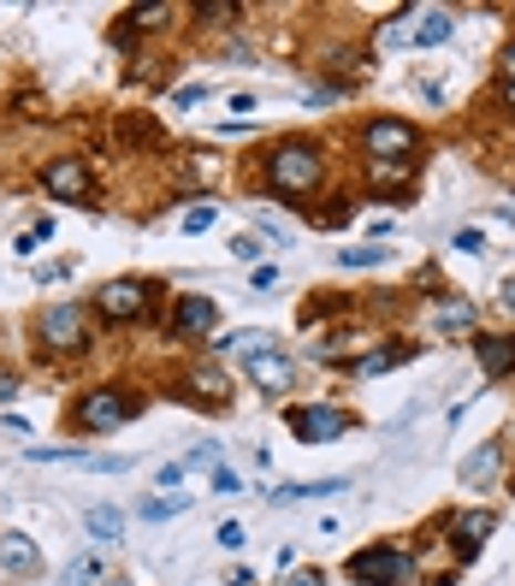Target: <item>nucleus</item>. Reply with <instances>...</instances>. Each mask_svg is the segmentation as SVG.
Here are the masks:
<instances>
[{"label": "nucleus", "mask_w": 515, "mask_h": 586, "mask_svg": "<svg viewBox=\"0 0 515 586\" xmlns=\"http://www.w3.org/2000/svg\"><path fill=\"white\" fill-rule=\"evenodd\" d=\"M261 189L279 202H308L315 189L332 178V154H326L315 136H279V143L261 148Z\"/></svg>", "instance_id": "obj_1"}, {"label": "nucleus", "mask_w": 515, "mask_h": 586, "mask_svg": "<svg viewBox=\"0 0 515 586\" xmlns=\"http://www.w3.org/2000/svg\"><path fill=\"white\" fill-rule=\"evenodd\" d=\"M356 143L373 166H415V154L426 148V136L415 119H391V113H373L362 119V131H356Z\"/></svg>", "instance_id": "obj_2"}, {"label": "nucleus", "mask_w": 515, "mask_h": 586, "mask_svg": "<svg viewBox=\"0 0 515 586\" xmlns=\"http://www.w3.org/2000/svg\"><path fill=\"white\" fill-rule=\"evenodd\" d=\"M143 391L136 385H95L83 391L78 409H72V426L78 433H119V426H131L136 415H143Z\"/></svg>", "instance_id": "obj_3"}, {"label": "nucleus", "mask_w": 515, "mask_h": 586, "mask_svg": "<svg viewBox=\"0 0 515 586\" xmlns=\"http://www.w3.org/2000/svg\"><path fill=\"white\" fill-rule=\"evenodd\" d=\"M37 343L54 361H72V356H90L95 350V326H90V308L83 302H54L37 315Z\"/></svg>", "instance_id": "obj_4"}, {"label": "nucleus", "mask_w": 515, "mask_h": 586, "mask_svg": "<svg viewBox=\"0 0 515 586\" xmlns=\"http://www.w3.org/2000/svg\"><path fill=\"white\" fill-rule=\"evenodd\" d=\"M172 391H178V398L184 403H190V409H202V415H226V409L237 403V385H231V368H226V361H190V368H184L178 373V385H172Z\"/></svg>", "instance_id": "obj_5"}, {"label": "nucleus", "mask_w": 515, "mask_h": 586, "mask_svg": "<svg viewBox=\"0 0 515 586\" xmlns=\"http://www.w3.org/2000/svg\"><path fill=\"white\" fill-rule=\"evenodd\" d=\"M343 575H350L356 586H403L409 575H415V551L398 545V539L368 545V551H356V557L343 563Z\"/></svg>", "instance_id": "obj_6"}, {"label": "nucleus", "mask_w": 515, "mask_h": 586, "mask_svg": "<svg viewBox=\"0 0 515 586\" xmlns=\"http://www.w3.org/2000/svg\"><path fill=\"white\" fill-rule=\"evenodd\" d=\"M154 297H161V285H148V279H107V285H95L90 308L107 326H131V320H148Z\"/></svg>", "instance_id": "obj_7"}, {"label": "nucleus", "mask_w": 515, "mask_h": 586, "mask_svg": "<svg viewBox=\"0 0 515 586\" xmlns=\"http://www.w3.org/2000/svg\"><path fill=\"white\" fill-rule=\"evenodd\" d=\"M456 37V12H444V7H415V12H398L391 19V30H380V42L385 48H439V42H451Z\"/></svg>", "instance_id": "obj_8"}, {"label": "nucleus", "mask_w": 515, "mask_h": 586, "mask_svg": "<svg viewBox=\"0 0 515 586\" xmlns=\"http://www.w3.org/2000/svg\"><path fill=\"white\" fill-rule=\"evenodd\" d=\"M285 421H290V433H297L302 444H332V439H343L356 426V415L343 403H297Z\"/></svg>", "instance_id": "obj_9"}, {"label": "nucleus", "mask_w": 515, "mask_h": 586, "mask_svg": "<svg viewBox=\"0 0 515 586\" xmlns=\"http://www.w3.org/2000/svg\"><path fill=\"white\" fill-rule=\"evenodd\" d=\"M219 326V302L214 297H172L166 302V332L178 343H196Z\"/></svg>", "instance_id": "obj_10"}, {"label": "nucleus", "mask_w": 515, "mask_h": 586, "mask_svg": "<svg viewBox=\"0 0 515 586\" xmlns=\"http://www.w3.org/2000/svg\"><path fill=\"white\" fill-rule=\"evenodd\" d=\"M368 350H373V326L350 320V326H332V332L315 343V361H320V368H356Z\"/></svg>", "instance_id": "obj_11"}, {"label": "nucleus", "mask_w": 515, "mask_h": 586, "mask_svg": "<svg viewBox=\"0 0 515 586\" xmlns=\"http://www.w3.org/2000/svg\"><path fill=\"white\" fill-rule=\"evenodd\" d=\"M42 189L54 202H90L95 196V172H90V161H78V154H60V161L42 166Z\"/></svg>", "instance_id": "obj_12"}, {"label": "nucleus", "mask_w": 515, "mask_h": 586, "mask_svg": "<svg viewBox=\"0 0 515 586\" xmlns=\"http://www.w3.org/2000/svg\"><path fill=\"white\" fill-rule=\"evenodd\" d=\"M444 533H451L456 563H474L480 545L497 533V510H462V515H451V522H444Z\"/></svg>", "instance_id": "obj_13"}, {"label": "nucleus", "mask_w": 515, "mask_h": 586, "mask_svg": "<svg viewBox=\"0 0 515 586\" xmlns=\"http://www.w3.org/2000/svg\"><path fill=\"white\" fill-rule=\"evenodd\" d=\"M244 373L255 379L261 398H285V391L297 385V361L285 356V343H279V350H267V356H255V361H244Z\"/></svg>", "instance_id": "obj_14"}, {"label": "nucleus", "mask_w": 515, "mask_h": 586, "mask_svg": "<svg viewBox=\"0 0 515 586\" xmlns=\"http://www.w3.org/2000/svg\"><path fill=\"white\" fill-rule=\"evenodd\" d=\"M474 361L486 379H509L515 373V332H474Z\"/></svg>", "instance_id": "obj_15"}, {"label": "nucleus", "mask_w": 515, "mask_h": 586, "mask_svg": "<svg viewBox=\"0 0 515 586\" xmlns=\"http://www.w3.org/2000/svg\"><path fill=\"white\" fill-rule=\"evenodd\" d=\"M497 469H504V439H486V444H474L468 456H462V486L468 492H486L492 480H497Z\"/></svg>", "instance_id": "obj_16"}, {"label": "nucleus", "mask_w": 515, "mask_h": 586, "mask_svg": "<svg viewBox=\"0 0 515 586\" xmlns=\"http://www.w3.org/2000/svg\"><path fill=\"white\" fill-rule=\"evenodd\" d=\"M433 332L439 338H474L480 332V308L468 297H439L433 302Z\"/></svg>", "instance_id": "obj_17"}, {"label": "nucleus", "mask_w": 515, "mask_h": 586, "mask_svg": "<svg viewBox=\"0 0 515 586\" xmlns=\"http://www.w3.org/2000/svg\"><path fill=\"white\" fill-rule=\"evenodd\" d=\"M267 350H279V332H272V326H244V332H219L214 338V356H237V361H255Z\"/></svg>", "instance_id": "obj_18"}, {"label": "nucleus", "mask_w": 515, "mask_h": 586, "mask_svg": "<svg viewBox=\"0 0 515 586\" xmlns=\"http://www.w3.org/2000/svg\"><path fill=\"white\" fill-rule=\"evenodd\" d=\"M113 136H119V148H143V154H161L166 148V131L154 125L148 113H119L113 119Z\"/></svg>", "instance_id": "obj_19"}, {"label": "nucleus", "mask_w": 515, "mask_h": 586, "mask_svg": "<svg viewBox=\"0 0 515 586\" xmlns=\"http://www.w3.org/2000/svg\"><path fill=\"white\" fill-rule=\"evenodd\" d=\"M30 462H72V469H95V474H125L131 462L125 456H95V451H65V444H37L24 451Z\"/></svg>", "instance_id": "obj_20"}, {"label": "nucleus", "mask_w": 515, "mask_h": 586, "mask_svg": "<svg viewBox=\"0 0 515 586\" xmlns=\"http://www.w3.org/2000/svg\"><path fill=\"white\" fill-rule=\"evenodd\" d=\"M415 178H421V166H368V189L380 202H409L415 196Z\"/></svg>", "instance_id": "obj_21"}, {"label": "nucleus", "mask_w": 515, "mask_h": 586, "mask_svg": "<svg viewBox=\"0 0 515 586\" xmlns=\"http://www.w3.org/2000/svg\"><path fill=\"white\" fill-rule=\"evenodd\" d=\"M409 356H415V343H409V338H385V343H373V350L356 361L350 373H356V379H380V373H391V368H403Z\"/></svg>", "instance_id": "obj_22"}, {"label": "nucleus", "mask_w": 515, "mask_h": 586, "mask_svg": "<svg viewBox=\"0 0 515 586\" xmlns=\"http://www.w3.org/2000/svg\"><path fill=\"white\" fill-rule=\"evenodd\" d=\"M172 19H178V7H172V0H154V7H131L125 19H119V24H125V30H119V48H125L131 37H154V30H166Z\"/></svg>", "instance_id": "obj_23"}, {"label": "nucleus", "mask_w": 515, "mask_h": 586, "mask_svg": "<svg viewBox=\"0 0 515 586\" xmlns=\"http://www.w3.org/2000/svg\"><path fill=\"white\" fill-rule=\"evenodd\" d=\"M37 563H42V551H37V539H24V533H0V568L7 575H37Z\"/></svg>", "instance_id": "obj_24"}, {"label": "nucleus", "mask_w": 515, "mask_h": 586, "mask_svg": "<svg viewBox=\"0 0 515 586\" xmlns=\"http://www.w3.org/2000/svg\"><path fill=\"white\" fill-rule=\"evenodd\" d=\"M350 308H356V302L343 297V290H308V297H302V315H297V320L308 326V332H315L320 320H343V315H350Z\"/></svg>", "instance_id": "obj_25"}, {"label": "nucleus", "mask_w": 515, "mask_h": 586, "mask_svg": "<svg viewBox=\"0 0 515 586\" xmlns=\"http://www.w3.org/2000/svg\"><path fill=\"white\" fill-rule=\"evenodd\" d=\"M350 492V480H308V486H272V504H308V497H338Z\"/></svg>", "instance_id": "obj_26"}, {"label": "nucleus", "mask_w": 515, "mask_h": 586, "mask_svg": "<svg viewBox=\"0 0 515 586\" xmlns=\"http://www.w3.org/2000/svg\"><path fill=\"white\" fill-rule=\"evenodd\" d=\"M308 219H315L320 232H343V226L356 219V202H350V196H332V202H320V208L308 214Z\"/></svg>", "instance_id": "obj_27"}, {"label": "nucleus", "mask_w": 515, "mask_h": 586, "mask_svg": "<svg viewBox=\"0 0 515 586\" xmlns=\"http://www.w3.org/2000/svg\"><path fill=\"white\" fill-rule=\"evenodd\" d=\"M190 19L214 30V24H226V19L237 24V19H244V7H237V0H190Z\"/></svg>", "instance_id": "obj_28"}, {"label": "nucleus", "mask_w": 515, "mask_h": 586, "mask_svg": "<svg viewBox=\"0 0 515 586\" xmlns=\"http://www.w3.org/2000/svg\"><path fill=\"white\" fill-rule=\"evenodd\" d=\"M184 510H190V497H178V492H161V497H143V504H136L143 522H172V515H184Z\"/></svg>", "instance_id": "obj_29"}, {"label": "nucleus", "mask_w": 515, "mask_h": 586, "mask_svg": "<svg viewBox=\"0 0 515 586\" xmlns=\"http://www.w3.org/2000/svg\"><path fill=\"white\" fill-rule=\"evenodd\" d=\"M119 533H125V515H119L113 504H101V510H90V539H101V545H113Z\"/></svg>", "instance_id": "obj_30"}, {"label": "nucleus", "mask_w": 515, "mask_h": 586, "mask_svg": "<svg viewBox=\"0 0 515 586\" xmlns=\"http://www.w3.org/2000/svg\"><path fill=\"white\" fill-rule=\"evenodd\" d=\"M497 101H504V107L515 113V42L504 48V54H497Z\"/></svg>", "instance_id": "obj_31"}, {"label": "nucleus", "mask_w": 515, "mask_h": 586, "mask_svg": "<svg viewBox=\"0 0 515 586\" xmlns=\"http://www.w3.org/2000/svg\"><path fill=\"white\" fill-rule=\"evenodd\" d=\"M95 580H101L95 557H72V563H65V575H60V586H95Z\"/></svg>", "instance_id": "obj_32"}, {"label": "nucleus", "mask_w": 515, "mask_h": 586, "mask_svg": "<svg viewBox=\"0 0 515 586\" xmlns=\"http://www.w3.org/2000/svg\"><path fill=\"white\" fill-rule=\"evenodd\" d=\"M380 261H385L380 244H362V249H343L338 255V267H350V273H368V267H380Z\"/></svg>", "instance_id": "obj_33"}, {"label": "nucleus", "mask_w": 515, "mask_h": 586, "mask_svg": "<svg viewBox=\"0 0 515 586\" xmlns=\"http://www.w3.org/2000/svg\"><path fill=\"white\" fill-rule=\"evenodd\" d=\"M184 469H226V462H219V444L214 439H202V444H190V456H184Z\"/></svg>", "instance_id": "obj_34"}, {"label": "nucleus", "mask_w": 515, "mask_h": 586, "mask_svg": "<svg viewBox=\"0 0 515 586\" xmlns=\"http://www.w3.org/2000/svg\"><path fill=\"white\" fill-rule=\"evenodd\" d=\"M214 202H190V208H184V232H190V237H202V232H208L214 226Z\"/></svg>", "instance_id": "obj_35"}, {"label": "nucleus", "mask_w": 515, "mask_h": 586, "mask_svg": "<svg viewBox=\"0 0 515 586\" xmlns=\"http://www.w3.org/2000/svg\"><path fill=\"white\" fill-rule=\"evenodd\" d=\"M202 95H208L202 83H178V90H172V107H178V113H190V107H202Z\"/></svg>", "instance_id": "obj_36"}, {"label": "nucleus", "mask_w": 515, "mask_h": 586, "mask_svg": "<svg viewBox=\"0 0 515 586\" xmlns=\"http://www.w3.org/2000/svg\"><path fill=\"white\" fill-rule=\"evenodd\" d=\"M285 586H332V575H326V568H290Z\"/></svg>", "instance_id": "obj_37"}, {"label": "nucleus", "mask_w": 515, "mask_h": 586, "mask_svg": "<svg viewBox=\"0 0 515 586\" xmlns=\"http://www.w3.org/2000/svg\"><path fill=\"white\" fill-rule=\"evenodd\" d=\"M451 244H456V249H462V255H480V249H486V237H480V232H474V226H462V232H456V237H451Z\"/></svg>", "instance_id": "obj_38"}, {"label": "nucleus", "mask_w": 515, "mask_h": 586, "mask_svg": "<svg viewBox=\"0 0 515 586\" xmlns=\"http://www.w3.org/2000/svg\"><path fill=\"white\" fill-rule=\"evenodd\" d=\"M255 232H261V237H279V244H290V226H279L272 214H255Z\"/></svg>", "instance_id": "obj_39"}, {"label": "nucleus", "mask_w": 515, "mask_h": 586, "mask_svg": "<svg viewBox=\"0 0 515 586\" xmlns=\"http://www.w3.org/2000/svg\"><path fill=\"white\" fill-rule=\"evenodd\" d=\"M214 492H244V474H237V469H214Z\"/></svg>", "instance_id": "obj_40"}, {"label": "nucleus", "mask_w": 515, "mask_h": 586, "mask_svg": "<svg viewBox=\"0 0 515 586\" xmlns=\"http://www.w3.org/2000/svg\"><path fill=\"white\" fill-rule=\"evenodd\" d=\"M184 474H190L184 462H161V486H166V492H178V486H184Z\"/></svg>", "instance_id": "obj_41"}, {"label": "nucleus", "mask_w": 515, "mask_h": 586, "mask_svg": "<svg viewBox=\"0 0 515 586\" xmlns=\"http://www.w3.org/2000/svg\"><path fill=\"white\" fill-rule=\"evenodd\" d=\"M219 545L237 551V545H244V527H237V522H219Z\"/></svg>", "instance_id": "obj_42"}, {"label": "nucleus", "mask_w": 515, "mask_h": 586, "mask_svg": "<svg viewBox=\"0 0 515 586\" xmlns=\"http://www.w3.org/2000/svg\"><path fill=\"white\" fill-rule=\"evenodd\" d=\"M231 255H237V261H255V255H261V244H255V237H237Z\"/></svg>", "instance_id": "obj_43"}, {"label": "nucleus", "mask_w": 515, "mask_h": 586, "mask_svg": "<svg viewBox=\"0 0 515 586\" xmlns=\"http://www.w3.org/2000/svg\"><path fill=\"white\" fill-rule=\"evenodd\" d=\"M249 285H255V290H272V285H279V267H255Z\"/></svg>", "instance_id": "obj_44"}, {"label": "nucleus", "mask_w": 515, "mask_h": 586, "mask_svg": "<svg viewBox=\"0 0 515 586\" xmlns=\"http://www.w3.org/2000/svg\"><path fill=\"white\" fill-rule=\"evenodd\" d=\"M12 113L30 119V113H48V107H42V95H19V101H12Z\"/></svg>", "instance_id": "obj_45"}, {"label": "nucleus", "mask_w": 515, "mask_h": 586, "mask_svg": "<svg viewBox=\"0 0 515 586\" xmlns=\"http://www.w3.org/2000/svg\"><path fill=\"white\" fill-rule=\"evenodd\" d=\"M497 302H504V308H509V315H515V273H509V279H504V285H497Z\"/></svg>", "instance_id": "obj_46"}, {"label": "nucleus", "mask_w": 515, "mask_h": 586, "mask_svg": "<svg viewBox=\"0 0 515 586\" xmlns=\"http://www.w3.org/2000/svg\"><path fill=\"white\" fill-rule=\"evenodd\" d=\"M12 391H19V373H7V368H0V403H7Z\"/></svg>", "instance_id": "obj_47"}, {"label": "nucleus", "mask_w": 515, "mask_h": 586, "mask_svg": "<svg viewBox=\"0 0 515 586\" xmlns=\"http://www.w3.org/2000/svg\"><path fill=\"white\" fill-rule=\"evenodd\" d=\"M107 586H131V580H107Z\"/></svg>", "instance_id": "obj_48"}]
</instances>
